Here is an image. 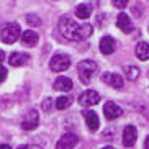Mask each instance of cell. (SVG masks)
<instances>
[{"mask_svg":"<svg viewBox=\"0 0 149 149\" xmlns=\"http://www.w3.org/2000/svg\"><path fill=\"white\" fill-rule=\"evenodd\" d=\"M79 143V138L72 133H66L62 134V138L56 143V149H74Z\"/></svg>","mask_w":149,"mask_h":149,"instance_id":"obj_7","label":"cell"},{"mask_svg":"<svg viewBox=\"0 0 149 149\" xmlns=\"http://www.w3.org/2000/svg\"><path fill=\"white\" fill-rule=\"evenodd\" d=\"M28 20H26V22H28V25H31V26H40V25H41V20H40V17H36V15H28Z\"/></svg>","mask_w":149,"mask_h":149,"instance_id":"obj_21","label":"cell"},{"mask_svg":"<svg viewBox=\"0 0 149 149\" xmlns=\"http://www.w3.org/2000/svg\"><path fill=\"white\" fill-rule=\"evenodd\" d=\"M72 85H74L72 80L69 77H64V75H61L54 80V88L59 90V92H69V90H72Z\"/></svg>","mask_w":149,"mask_h":149,"instance_id":"obj_14","label":"cell"},{"mask_svg":"<svg viewBox=\"0 0 149 149\" xmlns=\"http://www.w3.org/2000/svg\"><path fill=\"white\" fill-rule=\"evenodd\" d=\"M59 31L61 35L69 41H82L92 35V25L88 23H77L69 17H64L59 22Z\"/></svg>","mask_w":149,"mask_h":149,"instance_id":"obj_1","label":"cell"},{"mask_svg":"<svg viewBox=\"0 0 149 149\" xmlns=\"http://www.w3.org/2000/svg\"><path fill=\"white\" fill-rule=\"evenodd\" d=\"M102 82L110 85V87H113V88L123 87V79L118 74H115V72H105V74H102Z\"/></svg>","mask_w":149,"mask_h":149,"instance_id":"obj_10","label":"cell"},{"mask_svg":"<svg viewBox=\"0 0 149 149\" xmlns=\"http://www.w3.org/2000/svg\"><path fill=\"white\" fill-rule=\"evenodd\" d=\"M84 118H85V123H87V128L90 131H97L98 126H100V121H98V116H97L95 111L92 110H84L82 111Z\"/></svg>","mask_w":149,"mask_h":149,"instance_id":"obj_12","label":"cell"},{"mask_svg":"<svg viewBox=\"0 0 149 149\" xmlns=\"http://www.w3.org/2000/svg\"><path fill=\"white\" fill-rule=\"evenodd\" d=\"M0 149H12L8 144H0Z\"/></svg>","mask_w":149,"mask_h":149,"instance_id":"obj_28","label":"cell"},{"mask_svg":"<svg viewBox=\"0 0 149 149\" xmlns=\"http://www.w3.org/2000/svg\"><path fill=\"white\" fill-rule=\"evenodd\" d=\"M43 108L48 111V110H51V98H46V100L43 102Z\"/></svg>","mask_w":149,"mask_h":149,"instance_id":"obj_25","label":"cell"},{"mask_svg":"<svg viewBox=\"0 0 149 149\" xmlns=\"http://www.w3.org/2000/svg\"><path fill=\"white\" fill-rule=\"evenodd\" d=\"M22 35V30H20V25L15 22H10V23H5L2 26V31H0V38L5 44H12L20 38Z\"/></svg>","mask_w":149,"mask_h":149,"instance_id":"obj_2","label":"cell"},{"mask_svg":"<svg viewBox=\"0 0 149 149\" xmlns=\"http://www.w3.org/2000/svg\"><path fill=\"white\" fill-rule=\"evenodd\" d=\"M18 149H43V148H40V146H36V144H23Z\"/></svg>","mask_w":149,"mask_h":149,"instance_id":"obj_24","label":"cell"},{"mask_svg":"<svg viewBox=\"0 0 149 149\" xmlns=\"http://www.w3.org/2000/svg\"><path fill=\"white\" fill-rule=\"evenodd\" d=\"M136 138H138L136 128L133 126V125H128V126L123 130V146H125V148H131V146H134Z\"/></svg>","mask_w":149,"mask_h":149,"instance_id":"obj_9","label":"cell"},{"mask_svg":"<svg viewBox=\"0 0 149 149\" xmlns=\"http://www.w3.org/2000/svg\"><path fill=\"white\" fill-rule=\"evenodd\" d=\"M136 56L139 61H148L149 59V43L146 41H139V43L136 44V49H134Z\"/></svg>","mask_w":149,"mask_h":149,"instance_id":"obj_16","label":"cell"},{"mask_svg":"<svg viewBox=\"0 0 149 149\" xmlns=\"http://www.w3.org/2000/svg\"><path fill=\"white\" fill-rule=\"evenodd\" d=\"M70 66V57L67 54H54L49 61V69L53 72H62V70L69 69Z\"/></svg>","mask_w":149,"mask_h":149,"instance_id":"obj_4","label":"cell"},{"mask_svg":"<svg viewBox=\"0 0 149 149\" xmlns=\"http://www.w3.org/2000/svg\"><path fill=\"white\" fill-rule=\"evenodd\" d=\"M30 59V56L28 54H23V53H12L8 57V62H10V66H13V67H20L23 66L25 62Z\"/></svg>","mask_w":149,"mask_h":149,"instance_id":"obj_17","label":"cell"},{"mask_svg":"<svg viewBox=\"0 0 149 149\" xmlns=\"http://www.w3.org/2000/svg\"><path fill=\"white\" fill-rule=\"evenodd\" d=\"M90 13H92V5H88V3H80L79 7L75 8V15H77V18H80V20L88 18Z\"/></svg>","mask_w":149,"mask_h":149,"instance_id":"obj_18","label":"cell"},{"mask_svg":"<svg viewBox=\"0 0 149 149\" xmlns=\"http://www.w3.org/2000/svg\"><path fill=\"white\" fill-rule=\"evenodd\" d=\"M115 48H116V43H115V40L111 38V36H103L100 40V51L102 54H111L115 53Z\"/></svg>","mask_w":149,"mask_h":149,"instance_id":"obj_13","label":"cell"},{"mask_svg":"<svg viewBox=\"0 0 149 149\" xmlns=\"http://www.w3.org/2000/svg\"><path fill=\"white\" fill-rule=\"evenodd\" d=\"M102 149H115V148H111V146H105V148H102Z\"/></svg>","mask_w":149,"mask_h":149,"instance_id":"obj_29","label":"cell"},{"mask_svg":"<svg viewBox=\"0 0 149 149\" xmlns=\"http://www.w3.org/2000/svg\"><path fill=\"white\" fill-rule=\"evenodd\" d=\"M100 102V95H98V92H95V90H85V92L80 93L79 97V103L82 107H93L97 105Z\"/></svg>","mask_w":149,"mask_h":149,"instance_id":"obj_6","label":"cell"},{"mask_svg":"<svg viewBox=\"0 0 149 149\" xmlns=\"http://www.w3.org/2000/svg\"><path fill=\"white\" fill-rule=\"evenodd\" d=\"M72 105V97H67V95H62L59 98H56V108L57 110H66Z\"/></svg>","mask_w":149,"mask_h":149,"instance_id":"obj_19","label":"cell"},{"mask_svg":"<svg viewBox=\"0 0 149 149\" xmlns=\"http://www.w3.org/2000/svg\"><path fill=\"white\" fill-rule=\"evenodd\" d=\"M5 79H7V69H5L2 64H0V84L3 82Z\"/></svg>","mask_w":149,"mask_h":149,"instance_id":"obj_23","label":"cell"},{"mask_svg":"<svg viewBox=\"0 0 149 149\" xmlns=\"http://www.w3.org/2000/svg\"><path fill=\"white\" fill-rule=\"evenodd\" d=\"M111 3L116 7V8H120V10H123L125 7H126V3H128V0H111Z\"/></svg>","mask_w":149,"mask_h":149,"instance_id":"obj_22","label":"cell"},{"mask_svg":"<svg viewBox=\"0 0 149 149\" xmlns=\"http://www.w3.org/2000/svg\"><path fill=\"white\" fill-rule=\"evenodd\" d=\"M125 74H126L128 80H136L139 77V69L136 66H126L125 67Z\"/></svg>","mask_w":149,"mask_h":149,"instance_id":"obj_20","label":"cell"},{"mask_svg":"<svg viewBox=\"0 0 149 149\" xmlns=\"http://www.w3.org/2000/svg\"><path fill=\"white\" fill-rule=\"evenodd\" d=\"M22 43L28 48H33L36 46L38 43V33H35L33 30H28V31H23L22 33Z\"/></svg>","mask_w":149,"mask_h":149,"instance_id":"obj_15","label":"cell"},{"mask_svg":"<svg viewBox=\"0 0 149 149\" xmlns=\"http://www.w3.org/2000/svg\"><path fill=\"white\" fill-rule=\"evenodd\" d=\"M38 123H40V113H38L36 110H28L26 115L23 116L22 128L26 130V131H31V130H35V128L38 126Z\"/></svg>","mask_w":149,"mask_h":149,"instance_id":"obj_5","label":"cell"},{"mask_svg":"<svg viewBox=\"0 0 149 149\" xmlns=\"http://www.w3.org/2000/svg\"><path fill=\"white\" fill-rule=\"evenodd\" d=\"M116 26L120 28V30L123 31V33H133V30H134V25H133V22L130 20V17H128L126 13H120L118 17H116Z\"/></svg>","mask_w":149,"mask_h":149,"instance_id":"obj_11","label":"cell"},{"mask_svg":"<svg viewBox=\"0 0 149 149\" xmlns=\"http://www.w3.org/2000/svg\"><path fill=\"white\" fill-rule=\"evenodd\" d=\"M97 62L95 61H80L79 64H77V72H79V77L80 80H82V84H85L87 85L90 80H92L93 74L97 72Z\"/></svg>","mask_w":149,"mask_h":149,"instance_id":"obj_3","label":"cell"},{"mask_svg":"<svg viewBox=\"0 0 149 149\" xmlns=\"http://www.w3.org/2000/svg\"><path fill=\"white\" fill-rule=\"evenodd\" d=\"M103 115H105L107 120H115V118H120L123 115V110L115 102H107L103 105Z\"/></svg>","mask_w":149,"mask_h":149,"instance_id":"obj_8","label":"cell"},{"mask_svg":"<svg viewBox=\"0 0 149 149\" xmlns=\"http://www.w3.org/2000/svg\"><path fill=\"white\" fill-rule=\"evenodd\" d=\"M3 59H5V53L2 51V49H0V62L3 61Z\"/></svg>","mask_w":149,"mask_h":149,"instance_id":"obj_27","label":"cell"},{"mask_svg":"<svg viewBox=\"0 0 149 149\" xmlns=\"http://www.w3.org/2000/svg\"><path fill=\"white\" fill-rule=\"evenodd\" d=\"M144 149H149V136L146 138V141H144Z\"/></svg>","mask_w":149,"mask_h":149,"instance_id":"obj_26","label":"cell"}]
</instances>
